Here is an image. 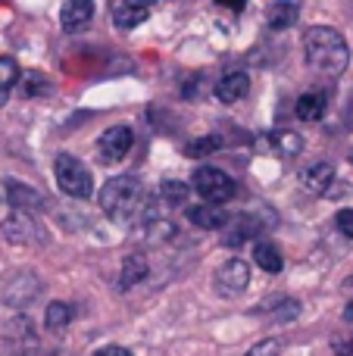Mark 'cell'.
<instances>
[{
    "label": "cell",
    "instance_id": "obj_1",
    "mask_svg": "<svg viewBox=\"0 0 353 356\" xmlns=\"http://www.w3.org/2000/svg\"><path fill=\"white\" fill-rule=\"evenodd\" d=\"M304 60L316 75L335 79L347 69L350 63V47L344 35L329 25H313L304 31Z\"/></svg>",
    "mask_w": 353,
    "mask_h": 356
},
{
    "label": "cell",
    "instance_id": "obj_2",
    "mask_svg": "<svg viewBox=\"0 0 353 356\" xmlns=\"http://www.w3.org/2000/svg\"><path fill=\"white\" fill-rule=\"evenodd\" d=\"M141 203H144V188H141V181L131 175L110 178V181L104 184V191H100V209H104L113 222H119V225H129L138 216Z\"/></svg>",
    "mask_w": 353,
    "mask_h": 356
},
{
    "label": "cell",
    "instance_id": "obj_3",
    "mask_svg": "<svg viewBox=\"0 0 353 356\" xmlns=\"http://www.w3.org/2000/svg\"><path fill=\"white\" fill-rule=\"evenodd\" d=\"M54 175H56V184L66 197L72 200H88L94 191V178L88 172V166L72 154H60L54 160Z\"/></svg>",
    "mask_w": 353,
    "mask_h": 356
},
{
    "label": "cell",
    "instance_id": "obj_4",
    "mask_svg": "<svg viewBox=\"0 0 353 356\" xmlns=\"http://www.w3.org/2000/svg\"><path fill=\"white\" fill-rule=\"evenodd\" d=\"M191 188L197 191L200 200H206V203H229L231 197L238 194L235 178L216 166H200L197 172L191 175Z\"/></svg>",
    "mask_w": 353,
    "mask_h": 356
},
{
    "label": "cell",
    "instance_id": "obj_5",
    "mask_svg": "<svg viewBox=\"0 0 353 356\" xmlns=\"http://www.w3.org/2000/svg\"><path fill=\"white\" fill-rule=\"evenodd\" d=\"M131 144H135V131H131L129 125H113V129H106L97 141L100 163H104V166H116V163H122L125 156H129Z\"/></svg>",
    "mask_w": 353,
    "mask_h": 356
},
{
    "label": "cell",
    "instance_id": "obj_6",
    "mask_svg": "<svg viewBox=\"0 0 353 356\" xmlns=\"http://www.w3.org/2000/svg\"><path fill=\"white\" fill-rule=\"evenodd\" d=\"M213 284H216L219 297H238L247 291L250 284V266L244 259H225L222 266L213 275Z\"/></svg>",
    "mask_w": 353,
    "mask_h": 356
},
{
    "label": "cell",
    "instance_id": "obj_7",
    "mask_svg": "<svg viewBox=\"0 0 353 356\" xmlns=\"http://www.w3.org/2000/svg\"><path fill=\"white\" fill-rule=\"evenodd\" d=\"M3 234L13 241V244H44V241H47L44 228L35 222V216L19 213V209L3 222Z\"/></svg>",
    "mask_w": 353,
    "mask_h": 356
},
{
    "label": "cell",
    "instance_id": "obj_8",
    "mask_svg": "<svg viewBox=\"0 0 353 356\" xmlns=\"http://www.w3.org/2000/svg\"><path fill=\"white\" fill-rule=\"evenodd\" d=\"M188 219L194 222L197 228H206V232H216V228H225L231 222L229 209L222 203H200V207L188 209Z\"/></svg>",
    "mask_w": 353,
    "mask_h": 356
},
{
    "label": "cell",
    "instance_id": "obj_9",
    "mask_svg": "<svg viewBox=\"0 0 353 356\" xmlns=\"http://www.w3.org/2000/svg\"><path fill=\"white\" fill-rule=\"evenodd\" d=\"M3 294L13 307H31V300L41 294V282H38L35 275L28 278L25 272H19V278H10V282H6Z\"/></svg>",
    "mask_w": 353,
    "mask_h": 356
},
{
    "label": "cell",
    "instance_id": "obj_10",
    "mask_svg": "<svg viewBox=\"0 0 353 356\" xmlns=\"http://www.w3.org/2000/svg\"><path fill=\"white\" fill-rule=\"evenodd\" d=\"M213 91H216V97L222 100V104H238V100H244L250 94V75L247 72H229L216 81Z\"/></svg>",
    "mask_w": 353,
    "mask_h": 356
},
{
    "label": "cell",
    "instance_id": "obj_11",
    "mask_svg": "<svg viewBox=\"0 0 353 356\" xmlns=\"http://www.w3.org/2000/svg\"><path fill=\"white\" fill-rule=\"evenodd\" d=\"M91 19H94V0H66L60 10V25L66 31L85 29Z\"/></svg>",
    "mask_w": 353,
    "mask_h": 356
},
{
    "label": "cell",
    "instance_id": "obj_12",
    "mask_svg": "<svg viewBox=\"0 0 353 356\" xmlns=\"http://www.w3.org/2000/svg\"><path fill=\"white\" fill-rule=\"evenodd\" d=\"M6 200H10V207L19 209V213H35V209L44 207V197L22 181H6Z\"/></svg>",
    "mask_w": 353,
    "mask_h": 356
},
{
    "label": "cell",
    "instance_id": "obj_13",
    "mask_svg": "<svg viewBox=\"0 0 353 356\" xmlns=\"http://www.w3.org/2000/svg\"><path fill=\"white\" fill-rule=\"evenodd\" d=\"M325 110H329V94H325V91L300 94L297 106H294V113H297L300 122H319V119L325 116Z\"/></svg>",
    "mask_w": 353,
    "mask_h": 356
},
{
    "label": "cell",
    "instance_id": "obj_14",
    "mask_svg": "<svg viewBox=\"0 0 353 356\" xmlns=\"http://www.w3.org/2000/svg\"><path fill=\"white\" fill-rule=\"evenodd\" d=\"M300 181H304V188L310 191V194H325V191L335 184V169H331L329 163H313V166H306L304 172H300Z\"/></svg>",
    "mask_w": 353,
    "mask_h": 356
},
{
    "label": "cell",
    "instance_id": "obj_15",
    "mask_svg": "<svg viewBox=\"0 0 353 356\" xmlns=\"http://www.w3.org/2000/svg\"><path fill=\"white\" fill-rule=\"evenodd\" d=\"M297 19H300V6L294 3V0H275L266 10V22H269V29H275V31L291 29Z\"/></svg>",
    "mask_w": 353,
    "mask_h": 356
},
{
    "label": "cell",
    "instance_id": "obj_16",
    "mask_svg": "<svg viewBox=\"0 0 353 356\" xmlns=\"http://www.w3.org/2000/svg\"><path fill=\"white\" fill-rule=\"evenodd\" d=\"M147 257L144 253H129L125 257V263H122V275H119V288L122 291H129V288H135V284H141L144 278H147Z\"/></svg>",
    "mask_w": 353,
    "mask_h": 356
},
{
    "label": "cell",
    "instance_id": "obj_17",
    "mask_svg": "<svg viewBox=\"0 0 353 356\" xmlns=\"http://www.w3.org/2000/svg\"><path fill=\"white\" fill-rule=\"evenodd\" d=\"M254 263L260 266L263 272H269V275H279L281 266H285V257H281V250L272 244V241H256L254 244Z\"/></svg>",
    "mask_w": 353,
    "mask_h": 356
},
{
    "label": "cell",
    "instance_id": "obj_18",
    "mask_svg": "<svg viewBox=\"0 0 353 356\" xmlns=\"http://www.w3.org/2000/svg\"><path fill=\"white\" fill-rule=\"evenodd\" d=\"M260 147H272V154H281V156H297L304 150V138L297 131H279V135L260 138Z\"/></svg>",
    "mask_w": 353,
    "mask_h": 356
},
{
    "label": "cell",
    "instance_id": "obj_19",
    "mask_svg": "<svg viewBox=\"0 0 353 356\" xmlns=\"http://www.w3.org/2000/svg\"><path fill=\"white\" fill-rule=\"evenodd\" d=\"M147 16H150V10H144V6L113 0V22H116V29H135V25L147 22Z\"/></svg>",
    "mask_w": 353,
    "mask_h": 356
},
{
    "label": "cell",
    "instance_id": "obj_20",
    "mask_svg": "<svg viewBox=\"0 0 353 356\" xmlns=\"http://www.w3.org/2000/svg\"><path fill=\"white\" fill-rule=\"evenodd\" d=\"M19 91H22V97L28 100V97H47L50 91H54V81L47 79L44 72H25V75H19Z\"/></svg>",
    "mask_w": 353,
    "mask_h": 356
},
{
    "label": "cell",
    "instance_id": "obj_21",
    "mask_svg": "<svg viewBox=\"0 0 353 356\" xmlns=\"http://www.w3.org/2000/svg\"><path fill=\"white\" fill-rule=\"evenodd\" d=\"M72 316H75V309L69 307V303L54 300V303L47 307V313H44V325H47L50 332H63V328L72 322Z\"/></svg>",
    "mask_w": 353,
    "mask_h": 356
},
{
    "label": "cell",
    "instance_id": "obj_22",
    "mask_svg": "<svg viewBox=\"0 0 353 356\" xmlns=\"http://www.w3.org/2000/svg\"><path fill=\"white\" fill-rule=\"evenodd\" d=\"M19 81V66L13 56H0V106L6 104V97H10V91L16 88Z\"/></svg>",
    "mask_w": 353,
    "mask_h": 356
},
{
    "label": "cell",
    "instance_id": "obj_23",
    "mask_svg": "<svg viewBox=\"0 0 353 356\" xmlns=\"http://www.w3.org/2000/svg\"><path fill=\"white\" fill-rule=\"evenodd\" d=\"M222 138L219 135H204V138H194V141H188V147H185V154L191 156V160H200V156H210V154H216V150H222Z\"/></svg>",
    "mask_w": 353,
    "mask_h": 356
},
{
    "label": "cell",
    "instance_id": "obj_24",
    "mask_svg": "<svg viewBox=\"0 0 353 356\" xmlns=\"http://www.w3.org/2000/svg\"><path fill=\"white\" fill-rule=\"evenodd\" d=\"M188 194H191V184L175 181V178H166V181L160 184V200L169 203V207H179V203H185Z\"/></svg>",
    "mask_w": 353,
    "mask_h": 356
},
{
    "label": "cell",
    "instance_id": "obj_25",
    "mask_svg": "<svg viewBox=\"0 0 353 356\" xmlns=\"http://www.w3.org/2000/svg\"><path fill=\"white\" fill-rule=\"evenodd\" d=\"M331 353L335 356H353V328H347V332H341V334L331 338Z\"/></svg>",
    "mask_w": 353,
    "mask_h": 356
},
{
    "label": "cell",
    "instance_id": "obj_26",
    "mask_svg": "<svg viewBox=\"0 0 353 356\" xmlns=\"http://www.w3.org/2000/svg\"><path fill=\"white\" fill-rule=\"evenodd\" d=\"M279 350H281V341L279 338H266V341H260V344L250 347L244 356H275Z\"/></svg>",
    "mask_w": 353,
    "mask_h": 356
},
{
    "label": "cell",
    "instance_id": "obj_27",
    "mask_svg": "<svg viewBox=\"0 0 353 356\" xmlns=\"http://www.w3.org/2000/svg\"><path fill=\"white\" fill-rule=\"evenodd\" d=\"M335 225L341 228V234H344V238H350V241H353V209H338V216H335Z\"/></svg>",
    "mask_w": 353,
    "mask_h": 356
},
{
    "label": "cell",
    "instance_id": "obj_28",
    "mask_svg": "<svg viewBox=\"0 0 353 356\" xmlns=\"http://www.w3.org/2000/svg\"><path fill=\"white\" fill-rule=\"evenodd\" d=\"M91 356H135L129 350V347H116V344H110V347H97Z\"/></svg>",
    "mask_w": 353,
    "mask_h": 356
},
{
    "label": "cell",
    "instance_id": "obj_29",
    "mask_svg": "<svg viewBox=\"0 0 353 356\" xmlns=\"http://www.w3.org/2000/svg\"><path fill=\"white\" fill-rule=\"evenodd\" d=\"M219 10H231V13H241L247 6V0H213Z\"/></svg>",
    "mask_w": 353,
    "mask_h": 356
},
{
    "label": "cell",
    "instance_id": "obj_30",
    "mask_svg": "<svg viewBox=\"0 0 353 356\" xmlns=\"http://www.w3.org/2000/svg\"><path fill=\"white\" fill-rule=\"evenodd\" d=\"M125 3H135V6H144V10H154L160 0H125Z\"/></svg>",
    "mask_w": 353,
    "mask_h": 356
},
{
    "label": "cell",
    "instance_id": "obj_31",
    "mask_svg": "<svg viewBox=\"0 0 353 356\" xmlns=\"http://www.w3.org/2000/svg\"><path fill=\"white\" fill-rule=\"evenodd\" d=\"M344 322H353V303H350L347 309H344Z\"/></svg>",
    "mask_w": 353,
    "mask_h": 356
},
{
    "label": "cell",
    "instance_id": "obj_32",
    "mask_svg": "<svg viewBox=\"0 0 353 356\" xmlns=\"http://www.w3.org/2000/svg\"><path fill=\"white\" fill-rule=\"evenodd\" d=\"M350 288H353V278H350Z\"/></svg>",
    "mask_w": 353,
    "mask_h": 356
}]
</instances>
